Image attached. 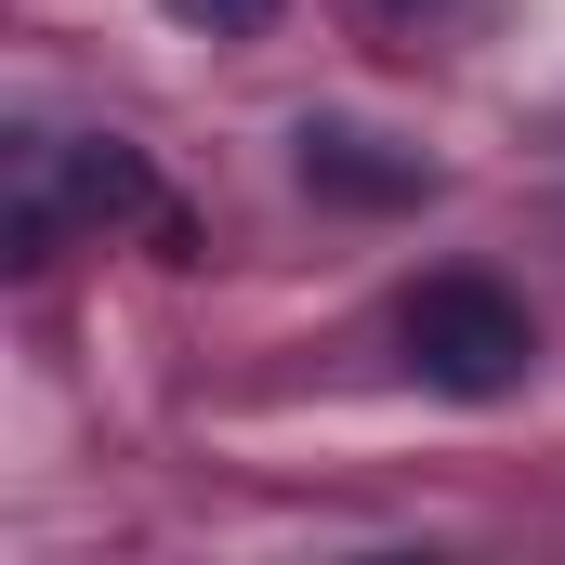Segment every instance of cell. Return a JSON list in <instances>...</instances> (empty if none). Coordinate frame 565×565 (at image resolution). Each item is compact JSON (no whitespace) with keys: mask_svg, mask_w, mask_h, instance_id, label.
Masks as SVG:
<instances>
[{"mask_svg":"<svg viewBox=\"0 0 565 565\" xmlns=\"http://www.w3.org/2000/svg\"><path fill=\"white\" fill-rule=\"evenodd\" d=\"M395 342H408V369H422L434 395H473V408L540 369V316H526L500 277H422L408 302H395Z\"/></svg>","mask_w":565,"mask_h":565,"instance_id":"cell-1","label":"cell"},{"mask_svg":"<svg viewBox=\"0 0 565 565\" xmlns=\"http://www.w3.org/2000/svg\"><path fill=\"white\" fill-rule=\"evenodd\" d=\"M302 184H329V198H422L434 171L422 158H382V132H302Z\"/></svg>","mask_w":565,"mask_h":565,"instance_id":"cell-2","label":"cell"},{"mask_svg":"<svg viewBox=\"0 0 565 565\" xmlns=\"http://www.w3.org/2000/svg\"><path fill=\"white\" fill-rule=\"evenodd\" d=\"M171 13H184V26H211V40H250L277 0H171Z\"/></svg>","mask_w":565,"mask_h":565,"instance_id":"cell-3","label":"cell"}]
</instances>
